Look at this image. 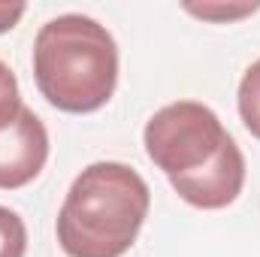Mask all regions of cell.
I'll return each instance as SVG.
<instances>
[{"mask_svg": "<svg viewBox=\"0 0 260 257\" xmlns=\"http://www.w3.org/2000/svg\"><path fill=\"white\" fill-rule=\"evenodd\" d=\"M21 109H24V103H21L18 79H15V73L9 67L0 61V133L18 118Z\"/></svg>", "mask_w": 260, "mask_h": 257, "instance_id": "cell-8", "label": "cell"}, {"mask_svg": "<svg viewBox=\"0 0 260 257\" xmlns=\"http://www.w3.org/2000/svg\"><path fill=\"white\" fill-rule=\"evenodd\" d=\"M49 160V130L34 109H21L18 118L0 133V191L30 185Z\"/></svg>", "mask_w": 260, "mask_h": 257, "instance_id": "cell-5", "label": "cell"}, {"mask_svg": "<svg viewBox=\"0 0 260 257\" xmlns=\"http://www.w3.org/2000/svg\"><path fill=\"white\" fill-rule=\"evenodd\" d=\"M185 9L206 21H236L257 12L260 3H185Z\"/></svg>", "mask_w": 260, "mask_h": 257, "instance_id": "cell-9", "label": "cell"}, {"mask_svg": "<svg viewBox=\"0 0 260 257\" xmlns=\"http://www.w3.org/2000/svg\"><path fill=\"white\" fill-rule=\"evenodd\" d=\"M170 185L194 209L212 212V209L230 206L242 194V185H245V157H242L236 139L227 136L221 151L206 167H200L197 173H188V176H173Z\"/></svg>", "mask_w": 260, "mask_h": 257, "instance_id": "cell-4", "label": "cell"}, {"mask_svg": "<svg viewBox=\"0 0 260 257\" xmlns=\"http://www.w3.org/2000/svg\"><path fill=\"white\" fill-rule=\"evenodd\" d=\"M227 136L230 133L224 130L221 118L197 100H179L157 109L142 133L145 154L170 179L206 167L221 151Z\"/></svg>", "mask_w": 260, "mask_h": 257, "instance_id": "cell-3", "label": "cell"}, {"mask_svg": "<svg viewBox=\"0 0 260 257\" xmlns=\"http://www.w3.org/2000/svg\"><path fill=\"white\" fill-rule=\"evenodd\" d=\"M27 251V230H24V221L0 206V257H24Z\"/></svg>", "mask_w": 260, "mask_h": 257, "instance_id": "cell-7", "label": "cell"}, {"mask_svg": "<svg viewBox=\"0 0 260 257\" xmlns=\"http://www.w3.org/2000/svg\"><path fill=\"white\" fill-rule=\"evenodd\" d=\"M34 79L55 109L97 112L118 85V46L100 21L76 12L58 15L34 40Z\"/></svg>", "mask_w": 260, "mask_h": 257, "instance_id": "cell-2", "label": "cell"}, {"mask_svg": "<svg viewBox=\"0 0 260 257\" xmlns=\"http://www.w3.org/2000/svg\"><path fill=\"white\" fill-rule=\"evenodd\" d=\"M151 191L145 179L118 160L85 167L58 212V242L67 257L127 254L148 218Z\"/></svg>", "mask_w": 260, "mask_h": 257, "instance_id": "cell-1", "label": "cell"}, {"mask_svg": "<svg viewBox=\"0 0 260 257\" xmlns=\"http://www.w3.org/2000/svg\"><path fill=\"white\" fill-rule=\"evenodd\" d=\"M239 118L248 133L260 139V58L245 70L239 82Z\"/></svg>", "mask_w": 260, "mask_h": 257, "instance_id": "cell-6", "label": "cell"}, {"mask_svg": "<svg viewBox=\"0 0 260 257\" xmlns=\"http://www.w3.org/2000/svg\"><path fill=\"white\" fill-rule=\"evenodd\" d=\"M24 15V3H0V34L12 30Z\"/></svg>", "mask_w": 260, "mask_h": 257, "instance_id": "cell-10", "label": "cell"}]
</instances>
